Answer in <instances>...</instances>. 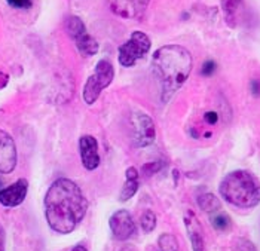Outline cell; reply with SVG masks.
<instances>
[{"mask_svg":"<svg viewBox=\"0 0 260 251\" xmlns=\"http://www.w3.org/2000/svg\"><path fill=\"white\" fill-rule=\"evenodd\" d=\"M88 210V201L80 187L69 178L55 180L45 196V215L49 228L69 235L78 228Z\"/></svg>","mask_w":260,"mask_h":251,"instance_id":"6da1fadb","label":"cell"},{"mask_svg":"<svg viewBox=\"0 0 260 251\" xmlns=\"http://www.w3.org/2000/svg\"><path fill=\"white\" fill-rule=\"evenodd\" d=\"M153 73L160 83V98L168 103L190 76L193 59L180 45H165L153 55Z\"/></svg>","mask_w":260,"mask_h":251,"instance_id":"7a4b0ae2","label":"cell"},{"mask_svg":"<svg viewBox=\"0 0 260 251\" xmlns=\"http://www.w3.org/2000/svg\"><path fill=\"white\" fill-rule=\"evenodd\" d=\"M221 198L234 207L253 208L260 202V181L245 170L229 173L220 183Z\"/></svg>","mask_w":260,"mask_h":251,"instance_id":"3957f363","label":"cell"},{"mask_svg":"<svg viewBox=\"0 0 260 251\" xmlns=\"http://www.w3.org/2000/svg\"><path fill=\"white\" fill-rule=\"evenodd\" d=\"M113 77H115L113 66L106 59L99 61V64L95 67V72L88 77V80L85 83V88H83L85 103L86 104H94L99 100L101 91L106 89L112 83Z\"/></svg>","mask_w":260,"mask_h":251,"instance_id":"277c9868","label":"cell"},{"mask_svg":"<svg viewBox=\"0 0 260 251\" xmlns=\"http://www.w3.org/2000/svg\"><path fill=\"white\" fill-rule=\"evenodd\" d=\"M152 42L150 38L143 32H134L128 42L119 46V62L123 67L134 66L140 58H143L150 51Z\"/></svg>","mask_w":260,"mask_h":251,"instance_id":"5b68a950","label":"cell"},{"mask_svg":"<svg viewBox=\"0 0 260 251\" xmlns=\"http://www.w3.org/2000/svg\"><path fill=\"white\" fill-rule=\"evenodd\" d=\"M67 33L75 40L82 57H94L99 52L97 40L86 32V27L79 17H70L67 19Z\"/></svg>","mask_w":260,"mask_h":251,"instance_id":"8992f818","label":"cell"},{"mask_svg":"<svg viewBox=\"0 0 260 251\" xmlns=\"http://www.w3.org/2000/svg\"><path fill=\"white\" fill-rule=\"evenodd\" d=\"M133 137L137 147H147L155 141L156 130L155 122L146 113H136L133 116Z\"/></svg>","mask_w":260,"mask_h":251,"instance_id":"52a82bcc","label":"cell"},{"mask_svg":"<svg viewBox=\"0 0 260 251\" xmlns=\"http://www.w3.org/2000/svg\"><path fill=\"white\" fill-rule=\"evenodd\" d=\"M150 0H107L110 11L125 19H140Z\"/></svg>","mask_w":260,"mask_h":251,"instance_id":"ba28073f","label":"cell"},{"mask_svg":"<svg viewBox=\"0 0 260 251\" xmlns=\"http://www.w3.org/2000/svg\"><path fill=\"white\" fill-rule=\"evenodd\" d=\"M110 231L116 241H126L136 233V223L126 210H118L109 220Z\"/></svg>","mask_w":260,"mask_h":251,"instance_id":"9c48e42d","label":"cell"},{"mask_svg":"<svg viewBox=\"0 0 260 251\" xmlns=\"http://www.w3.org/2000/svg\"><path fill=\"white\" fill-rule=\"evenodd\" d=\"M17 167V147L11 135L0 130V174L12 173Z\"/></svg>","mask_w":260,"mask_h":251,"instance_id":"30bf717a","label":"cell"},{"mask_svg":"<svg viewBox=\"0 0 260 251\" xmlns=\"http://www.w3.org/2000/svg\"><path fill=\"white\" fill-rule=\"evenodd\" d=\"M27 192H28V181L25 178H20L11 186L0 191V204L8 208L18 207L24 202Z\"/></svg>","mask_w":260,"mask_h":251,"instance_id":"8fae6325","label":"cell"},{"mask_svg":"<svg viewBox=\"0 0 260 251\" xmlns=\"http://www.w3.org/2000/svg\"><path fill=\"white\" fill-rule=\"evenodd\" d=\"M80 159L83 167L88 171L99 168L100 165V153H99V143L92 135H83L79 140Z\"/></svg>","mask_w":260,"mask_h":251,"instance_id":"7c38bea8","label":"cell"},{"mask_svg":"<svg viewBox=\"0 0 260 251\" xmlns=\"http://www.w3.org/2000/svg\"><path fill=\"white\" fill-rule=\"evenodd\" d=\"M184 226L190 238L192 250L204 251V232L201 228L200 220L192 211H187L184 214Z\"/></svg>","mask_w":260,"mask_h":251,"instance_id":"4fadbf2b","label":"cell"},{"mask_svg":"<svg viewBox=\"0 0 260 251\" xmlns=\"http://www.w3.org/2000/svg\"><path fill=\"white\" fill-rule=\"evenodd\" d=\"M137 191H139V171L134 167H131L125 173V184L120 191L119 199L122 202H125L131 199L137 193Z\"/></svg>","mask_w":260,"mask_h":251,"instance_id":"5bb4252c","label":"cell"},{"mask_svg":"<svg viewBox=\"0 0 260 251\" xmlns=\"http://www.w3.org/2000/svg\"><path fill=\"white\" fill-rule=\"evenodd\" d=\"M198 205L202 211L205 212H216L220 211L221 202L220 199L214 193H202L198 196Z\"/></svg>","mask_w":260,"mask_h":251,"instance_id":"9a60e30c","label":"cell"},{"mask_svg":"<svg viewBox=\"0 0 260 251\" xmlns=\"http://www.w3.org/2000/svg\"><path fill=\"white\" fill-rule=\"evenodd\" d=\"M210 220H211V225H213V228H214L216 231L226 232L232 228V220H231V217H229L226 212H223V211L213 212V215H211V218H210Z\"/></svg>","mask_w":260,"mask_h":251,"instance_id":"2e32d148","label":"cell"},{"mask_svg":"<svg viewBox=\"0 0 260 251\" xmlns=\"http://www.w3.org/2000/svg\"><path fill=\"white\" fill-rule=\"evenodd\" d=\"M158 245L160 251H180L177 238L171 233H162L158 239Z\"/></svg>","mask_w":260,"mask_h":251,"instance_id":"e0dca14e","label":"cell"},{"mask_svg":"<svg viewBox=\"0 0 260 251\" xmlns=\"http://www.w3.org/2000/svg\"><path fill=\"white\" fill-rule=\"evenodd\" d=\"M140 225L143 232H146V233H150L152 231H155V228H156V215H155V212L152 210H146L141 215Z\"/></svg>","mask_w":260,"mask_h":251,"instance_id":"ac0fdd59","label":"cell"},{"mask_svg":"<svg viewBox=\"0 0 260 251\" xmlns=\"http://www.w3.org/2000/svg\"><path fill=\"white\" fill-rule=\"evenodd\" d=\"M241 5V0H221V8L224 11L226 15H234L235 11L238 9V6Z\"/></svg>","mask_w":260,"mask_h":251,"instance_id":"d6986e66","label":"cell"},{"mask_svg":"<svg viewBox=\"0 0 260 251\" xmlns=\"http://www.w3.org/2000/svg\"><path fill=\"white\" fill-rule=\"evenodd\" d=\"M232 251H257V250H256V247H254V244H253L251 241L241 238V239H238V241L235 242V245H234Z\"/></svg>","mask_w":260,"mask_h":251,"instance_id":"ffe728a7","label":"cell"},{"mask_svg":"<svg viewBox=\"0 0 260 251\" xmlns=\"http://www.w3.org/2000/svg\"><path fill=\"white\" fill-rule=\"evenodd\" d=\"M6 2L17 9H27L33 5V0H6Z\"/></svg>","mask_w":260,"mask_h":251,"instance_id":"44dd1931","label":"cell"},{"mask_svg":"<svg viewBox=\"0 0 260 251\" xmlns=\"http://www.w3.org/2000/svg\"><path fill=\"white\" fill-rule=\"evenodd\" d=\"M214 70H216V62L214 61H207L204 64V67H202V75L204 76H210V75L214 73Z\"/></svg>","mask_w":260,"mask_h":251,"instance_id":"7402d4cb","label":"cell"},{"mask_svg":"<svg viewBox=\"0 0 260 251\" xmlns=\"http://www.w3.org/2000/svg\"><path fill=\"white\" fill-rule=\"evenodd\" d=\"M204 119H205L207 123L214 125V123H217V120H219V115H217L216 112H207L205 116H204Z\"/></svg>","mask_w":260,"mask_h":251,"instance_id":"603a6c76","label":"cell"},{"mask_svg":"<svg viewBox=\"0 0 260 251\" xmlns=\"http://www.w3.org/2000/svg\"><path fill=\"white\" fill-rule=\"evenodd\" d=\"M159 168H160V164L156 162V164H152V165H144V168H143V170H144V173L147 174V175H152L153 173H156Z\"/></svg>","mask_w":260,"mask_h":251,"instance_id":"cb8c5ba5","label":"cell"},{"mask_svg":"<svg viewBox=\"0 0 260 251\" xmlns=\"http://www.w3.org/2000/svg\"><path fill=\"white\" fill-rule=\"evenodd\" d=\"M9 83V76L3 72H0V89H3Z\"/></svg>","mask_w":260,"mask_h":251,"instance_id":"d4e9b609","label":"cell"},{"mask_svg":"<svg viewBox=\"0 0 260 251\" xmlns=\"http://www.w3.org/2000/svg\"><path fill=\"white\" fill-rule=\"evenodd\" d=\"M5 231H3V228L0 226V251H5Z\"/></svg>","mask_w":260,"mask_h":251,"instance_id":"484cf974","label":"cell"},{"mask_svg":"<svg viewBox=\"0 0 260 251\" xmlns=\"http://www.w3.org/2000/svg\"><path fill=\"white\" fill-rule=\"evenodd\" d=\"M120 251H137V248L133 247V245H126V247H123Z\"/></svg>","mask_w":260,"mask_h":251,"instance_id":"4316f807","label":"cell"},{"mask_svg":"<svg viewBox=\"0 0 260 251\" xmlns=\"http://www.w3.org/2000/svg\"><path fill=\"white\" fill-rule=\"evenodd\" d=\"M72 251H88V250H86L83 245H76V247H75V248H73Z\"/></svg>","mask_w":260,"mask_h":251,"instance_id":"83f0119b","label":"cell"}]
</instances>
